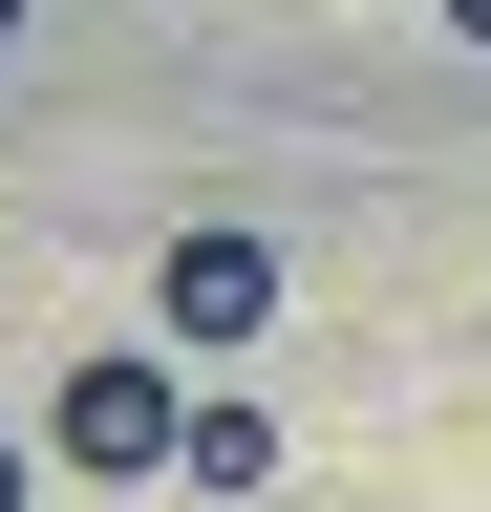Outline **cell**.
I'll return each mask as SVG.
<instances>
[{"instance_id": "3957f363", "label": "cell", "mask_w": 491, "mask_h": 512, "mask_svg": "<svg viewBox=\"0 0 491 512\" xmlns=\"http://www.w3.org/2000/svg\"><path fill=\"white\" fill-rule=\"evenodd\" d=\"M171 470H193L214 512H257V491H278V406H193V448H171Z\"/></svg>"}, {"instance_id": "5b68a950", "label": "cell", "mask_w": 491, "mask_h": 512, "mask_svg": "<svg viewBox=\"0 0 491 512\" xmlns=\"http://www.w3.org/2000/svg\"><path fill=\"white\" fill-rule=\"evenodd\" d=\"M449 22H470V43H491V0H449Z\"/></svg>"}, {"instance_id": "8992f818", "label": "cell", "mask_w": 491, "mask_h": 512, "mask_svg": "<svg viewBox=\"0 0 491 512\" xmlns=\"http://www.w3.org/2000/svg\"><path fill=\"white\" fill-rule=\"evenodd\" d=\"M0 22H22V0H0Z\"/></svg>"}, {"instance_id": "6da1fadb", "label": "cell", "mask_w": 491, "mask_h": 512, "mask_svg": "<svg viewBox=\"0 0 491 512\" xmlns=\"http://www.w3.org/2000/svg\"><path fill=\"white\" fill-rule=\"evenodd\" d=\"M171 448H193V384H171V363H65V470L150 491Z\"/></svg>"}, {"instance_id": "7a4b0ae2", "label": "cell", "mask_w": 491, "mask_h": 512, "mask_svg": "<svg viewBox=\"0 0 491 512\" xmlns=\"http://www.w3.org/2000/svg\"><path fill=\"white\" fill-rule=\"evenodd\" d=\"M150 320H171V342H257V320H278V256L235 235V214H193V235L150 256Z\"/></svg>"}, {"instance_id": "277c9868", "label": "cell", "mask_w": 491, "mask_h": 512, "mask_svg": "<svg viewBox=\"0 0 491 512\" xmlns=\"http://www.w3.org/2000/svg\"><path fill=\"white\" fill-rule=\"evenodd\" d=\"M0 512H22V448H0Z\"/></svg>"}]
</instances>
